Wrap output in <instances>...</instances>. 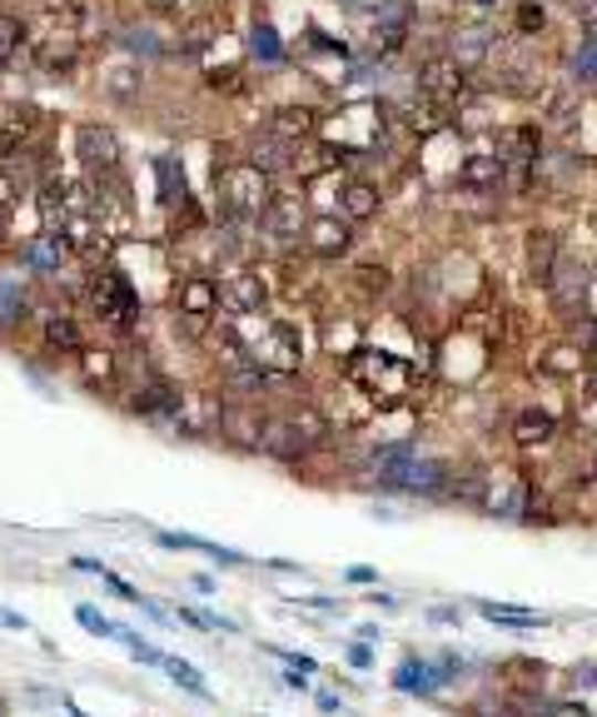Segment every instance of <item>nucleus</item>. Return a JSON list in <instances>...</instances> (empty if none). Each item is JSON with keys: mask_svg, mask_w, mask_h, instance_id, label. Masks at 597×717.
<instances>
[{"mask_svg": "<svg viewBox=\"0 0 597 717\" xmlns=\"http://www.w3.org/2000/svg\"><path fill=\"white\" fill-rule=\"evenodd\" d=\"M214 199L219 219H259L264 205L274 199V175L254 169L249 159H214Z\"/></svg>", "mask_w": 597, "mask_h": 717, "instance_id": "f257e3e1", "label": "nucleus"}, {"mask_svg": "<svg viewBox=\"0 0 597 717\" xmlns=\"http://www.w3.org/2000/svg\"><path fill=\"white\" fill-rule=\"evenodd\" d=\"M80 299H85V309L100 319V324L119 329V334H129V329H135V319H139V289L129 284L125 269H115V264L90 269Z\"/></svg>", "mask_w": 597, "mask_h": 717, "instance_id": "f03ea898", "label": "nucleus"}, {"mask_svg": "<svg viewBox=\"0 0 597 717\" xmlns=\"http://www.w3.org/2000/svg\"><path fill=\"white\" fill-rule=\"evenodd\" d=\"M543 145H547V129L537 125V119H513V125L498 129V159H503V169H507L503 185L513 189V195H533V185H543V179H537Z\"/></svg>", "mask_w": 597, "mask_h": 717, "instance_id": "7ed1b4c3", "label": "nucleus"}, {"mask_svg": "<svg viewBox=\"0 0 597 717\" xmlns=\"http://www.w3.org/2000/svg\"><path fill=\"white\" fill-rule=\"evenodd\" d=\"M85 50V35H80V6H70L65 15H50V25L30 40V60H35L40 75H70Z\"/></svg>", "mask_w": 597, "mask_h": 717, "instance_id": "20e7f679", "label": "nucleus"}, {"mask_svg": "<svg viewBox=\"0 0 597 717\" xmlns=\"http://www.w3.org/2000/svg\"><path fill=\"white\" fill-rule=\"evenodd\" d=\"M413 90L433 100L438 110H458L468 95H473V75H468V70L458 65V60L448 55V50H438V55H428L423 65H418Z\"/></svg>", "mask_w": 597, "mask_h": 717, "instance_id": "39448f33", "label": "nucleus"}, {"mask_svg": "<svg viewBox=\"0 0 597 717\" xmlns=\"http://www.w3.org/2000/svg\"><path fill=\"white\" fill-rule=\"evenodd\" d=\"M75 159L90 179L115 175L119 159H125V145H119L115 125H105V119H80L75 125Z\"/></svg>", "mask_w": 597, "mask_h": 717, "instance_id": "423d86ee", "label": "nucleus"}, {"mask_svg": "<svg viewBox=\"0 0 597 717\" xmlns=\"http://www.w3.org/2000/svg\"><path fill=\"white\" fill-rule=\"evenodd\" d=\"M304 225H308V199L298 189H274L264 215L254 219V229L269 235L274 245H304Z\"/></svg>", "mask_w": 597, "mask_h": 717, "instance_id": "0eeeda50", "label": "nucleus"}, {"mask_svg": "<svg viewBox=\"0 0 597 717\" xmlns=\"http://www.w3.org/2000/svg\"><path fill=\"white\" fill-rule=\"evenodd\" d=\"M413 6L408 0H384V6L374 10V35H368V50H374L378 60H394L408 50V40H413Z\"/></svg>", "mask_w": 597, "mask_h": 717, "instance_id": "6e6552de", "label": "nucleus"}, {"mask_svg": "<svg viewBox=\"0 0 597 717\" xmlns=\"http://www.w3.org/2000/svg\"><path fill=\"white\" fill-rule=\"evenodd\" d=\"M354 239H358V225L354 219H344L338 209L308 215V225H304V249L314 259H348L354 254Z\"/></svg>", "mask_w": 597, "mask_h": 717, "instance_id": "1a4fd4ad", "label": "nucleus"}, {"mask_svg": "<svg viewBox=\"0 0 597 717\" xmlns=\"http://www.w3.org/2000/svg\"><path fill=\"white\" fill-rule=\"evenodd\" d=\"M587 294H593V269L577 264V259H557L553 279H547V299H553V309L573 324V319L587 314Z\"/></svg>", "mask_w": 597, "mask_h": 717, "instance_id": "9d476101", "label": "nucleus"}, {"mask_svg": "<svg viewBox=\"0 0 597 717\" xmlns=\"http://www.w3.org/2000/svg\"><path fill=\"white\" fill-rule=\"evenodd\" d=\"M249 358L264 368H279V374H289V368L304 364V334H298V324H289V319H269L264 339L259 344H249Z\"/></svg>", "mask_w": 597, "mask_h": 717, "instance_id": "9b49d317", "label": "nucleus"}, {"mask_svg": "<svg viewBox=\"0 0 597 717\" xmlns=\"http://www.w3.org/2000/svg\"><path fill=\"white\" fill-rule=\"evenodd\" d=\"M70 259H75V249H70V239H65V229H60V225L35 229V235L20 245V264H25V274H35V279L60 274Z\"/></svg>", "mask_w": 597, "mask_h": 717, "instance_id": "f8f14e48", "label": "nucleus"}, {"mask_svg": "<svg viewBox=\"0 0 597 717\" xmlns=\"http://www.w3.org/2000/svg\"><path fill=\"white\" fill-rule=\"evenodd\" d=\"M269 304V279L259 274V269H249V264H239V269H229L224 279H219V309L224 314H259V309Z\"/></svg>", "mask_w": 597, "mask_h": 717, "instance_id": "ddd939ff", "label": "nucleus"}, {"mask_svg": "<svg viewBox=\"0 0 597 717\" xmlns=\"http://www.w3.org/2000/svg\"><path fill=\"white\" fill-rule=\"evenodd\" d=\"M264 129H274L279 139H289V145L304 149V145H314L318 129H324V110L308 105V100H284V105L269 110Z\"/></svg>", "mask_w": 597, "mask_h": 717, "instance_id": "4468645a", "label": "nucleus"}, {"mask_svg": "<svg viewBox=\"0 0 597 717\" xmlns=\"http://www.w3.org/2000/svg\"><path fill=\"white\" fill-rule=\"evenodd\" d=\"M95 85H100V95L115 100V105H135V100L145 95V60H135L129 50H119V55H109L105 65H100Z\"/></svg>", "mask_w": 597, "mask_h": 717, "instance_id": "2eb2a0df", "label": "nucleus"}, {"mask_svg": "<svg viewBox=\"0 0 597 717\" xmlns=\"http://www.w3.org/2000/svg\"><path fill=\"white\" fill-rule=\"evenodd\" d=\"M224 35V10H195V15H185L179 20V30H175V55L179 60H199V55H209V45Z\"/></svg>", "mask_w": 597, "mask_h": 717, "instance_id": "dca6fc26", "label": "nucleus"}, {"mask_svg": "<svg viewBox=\"0 0 597 717\" xmlns=\"http://www.w3.org/2000/svg\"><path fill=\"white\" fill-rule=\"evenodd\" d=\"M458 189H468V195H498L507 179L503 159H498V149H473V155L458 159Z\"/></svg>", "mask_w": 597, "mask_h": 717, "instance_id": "f3484780", "label": "nucleus"}, {"mask_svg": "<svg viewBox=\"0 0 597 717\" xmlns=\"http://www.w3.org/2000/svg\"><path fill=\"white\" fill-rule=\"evenodd\" d=\"M35 129H40V115L30 105H10L6 115H0V165H15L20 155H25L30 145H35Z\"/></svg>", "mask_w": 597, "mask_h": 717, "instance_id": "a211bd4d", "label": "nucleus"}, {"mask_svg": "<svg viewBox=\"0 0 597 717\" xmlns=\"http://www.w3.org/2000/svg\"><path fill=\"white\" fill-rule=\"evenodd\" d=\"M308 438L298 434V424L289 414H274V418H264V428H259V454H269V458H284V464H298V458L308 454Z\"/></svg>", "mask_w": 597, "mask_h": 717, "instance_id": "6ab92c4d", "label": "nucleus"}, {"mask_svg": "<svg viewBox=\"0 0 597 717\" xmlns=\"http://www.w3.org/2000/svg\"><path fill=\"white\" fill-rule=\"evenodd\" d=\"M179 404H185V394H179L175 384H165V378H145L139 388H129L125 408L135 418H179Z\"/></svg>", "mask_w": 597, "mask_h": 717, "instance_id": "aec40b11", "label": "nucleus"}, {"mask_svg": "<svg viewBox=\"0 0 597 717\" xmlns=\"http://www.w3.org/2000/svg\"><path fill=\"white\" fill-rule=\"evenodd\" d=\"M244 159L254 169H264V175H284V169H298V145L279 139L274 129H254L244 145Z\"/></svg>", "mask_w": 597, "mask_h": 717, "instance_id": "412c9836", "label": "nucleus"}, {"mask_svg": "<svg viewBox=\"0 0 597 717\" xmlns=\"http://www.w3.org/2000/svg\"><path fill=\"white\" fill-rule=\"evenodd\" d=\"M40 344H45V354L70 358L85 349V329H80V319L70 309H50V314H40Z\"/></svg>", "mask_w": 597, "mask_h": 717, "instance_id": "4be33fe9", "label": "nucleus"}, {"mask_svg": "<svg viewBox=\"0 0 597 717\" xmlns=\"http://www.w3.org/2000/svg\"><path fill=\"white\" fill-rule=\"evenodd\" d=\"M175 314L214 319V314H219V279H209V274H185V279L175 284Z\"/></svg>", "mask_w": 597, "mask_h": 717, "instance_id": "5701e85b", "label": "nucleus"}, {"mask_svg": "<svg viewBox=\"0 0 597 717\" xmlns=\"http://www.w3.org/2000/svg\"><path fill=\"white\" fill-rule=\"evenodd\" d=\"M448 55H453L468 75H473V70H483L488 55H493V30H488V25H453V30H448Z\"/></svg>", "mask_w": 597, "mask_h": 717, "instance_id": "b1692460", "label": "nucleus"}, {"mask_svg": "<svg viewBox=\"0 0 597 717\" xmlns=\"http://www.w3.org/2000/svg\"><path fill=\"white\" fill-rule=\"evenodd\" d=\"M443 683H453V677L443 673V663H428V657H413L408 653L404 663L394 667V687L398 693H418V697H433Z\"/></svg>", "mask_w": 597, "mask_h": 717, "instance_id": "393cba45", "label": "nucleus"}, {"mask_svg": "<svg viewBox=\"0 0 597 717\" xmlns=\"http://www.w3.org/2000/svg\"><path fill=\"white\" fill-rule=\"evenodd\" d=\"M557 259H563V239H557L553 229H527V284L547 289Z\"/></svg>", "mask_w": 597, "mask_h": 717, "instance_id": "a878e982", "label": "nucleus"}, {"mask_svg": "<svg viewBox=\"0 0 597 717\" xmlns=\"http://www.w3.org/2000/svg\"><path fill=\"white\" fill-rule=\"evenodd\" d=\"M338 215L354 219V225L378 219V215H384V189H378L374 179H348V185L338 189Z\"/></svg>", "mask_w": 597, "mask_h": 717, "instance_id": "bb28decb", "label": "nucleus"}, {"mask_svg": "<svg viewBox=\"0 0 597 717\" xmlns=\"http://www.w3.org/2000/svg\"><path fill=\"white\" fill-rule=\"evenodd\" d=\"M259 428H264V418H259L254 404L219 408V434H224L234 448H259Z\"/></svg>", "mask_w": 597, "mask_h": 717, "instance_id": "cd10ccee", "label": "nucleus"}, {"mask_svg": "<svg viewBox=\"0 0 597 717\" xmlns=\"http://www.w3.org/2000/svg\"><path fill=\"white\" fill-rule=\"evenodd\" d=\"M567 85L583 90V95H597V35H583L567 55Z\"/></svg>", "mask_w": 597, "mask_h": 717, "instance_id": "c85d7f7f", "label": "nucleus"}, {"mask_svg": "<svg viewBox=\"0 0 597 717\" xmlns=\"http://www.w3.org/2000/svg\"><path fill=\"white\" fill-rule=\"evenodd\" d=\"M249 55H254L259 65H284L289 60L284 35L274 30V20L269 15H254V25H249Z\"/></svg>", "mask_w": 597, "mask_h": 717, "instance_id": "c756f323", "label": "nucleus"}, {"mask_svg": "<svg viewBox=\"0 0 597 717\" xmlns=\"http://www.w3.org/2000/svg\"><path fill=\"white\" fill-rule=\"evenodd\" d=\"M557 438V424L553 414H543V408H523V414L513 418V444L517 448H547Z\"/></svg>", "mask_w": 597, "mask_h": 717, "instance_id": "7c9ffc66", "label": "nucleus"}, {"mask_svg": "<svg viewBox=\"0 0 597 717\" xmlns=\"http://www.w3.org/2000/svg\"><path fill=\"white\" fill-rule=\"evenodd\" d=\"M25 309H30V284L20 274H0V334H10L25 319Z\"/></svg>", "mask_w": 597, "mask_h": 717, "instance_id": "2f4dec72", "label": "nucleus"}, {"mask_svg": "<svg viewBox=\"0 0 597 717\" xmlns=\"http://www.w3.org/2000/svg\"><path fill=\"white\" fill-rule=\"evenodd\" d=\"M155 538H159V548H179V553H209V558H219V563H249V558L234 553V548H219V543L195 538V533H155Z\"/></svg>", "mask_w": 597, "mask_h": 717, "instance_id": "473e14b6", "label": "nucleus"}, {"mask_svg": "<svg viewBox=\"0 0 597 717\" xmlns=\"http://www.w3.org/2000/svg\"><path fill=\"white\" fill-rule=\"evenodd\" d=\"M30 30H25V20L15 15V10H0V75H6L10 65H15V55H20V45H30Z\"/></svg>", "mask_w": 597, "mask_h": 717, "instance_id": "72a5a7b5", "label": "nucleus"}, {"mask_svg": "<svg viewBox=\"0 0 597 717\" xmlns=\"http://www.w3.org/2000/svg\"><path fill=\"white\" fill-rule=\"evenodd\" d=\"M478 613L488 617V623H503V627H543L547 617L533 613V607H507V603H488V598H478Z\"/></svg>", "mask_w": 597, "mask_h": 717, "instance_id": "f704fd0d", "label": "nucleus"}, {"mask_svg": "<svg viewBox=\"0 0 597 717\" xmlns=\"http://www.w3.org/2000/svg\"><path fill=\"white\" fill-rule=\"evenodd\" d=\"M155 175H159V205H179L189 195L185 189V165L175 155H159L155 159Z\"/></svg>", "mask_w": 597, "mask_h": 717, "instance_id": "c9c22d12", "label": "nucleus"}, {"mask_svg": "<svg viewBox=\"0 0 597 717\" xmlns=\"http://www.w3.org/2000/svg\"><path fill=\"white\" fill-rule=\"evenodd\" d=\"M583 358H587L583 349H577L573 339H563V344L547 349L543 364H537V368H543V374H553V378H567V374H577V368H583Z\"/></svg>", "mask_w": 597, "mask_h": 717, "instance_id": "e433bc0d", "label": "nucleus"}, {"mask_svg": "<svg viewBox=\"0 0 597 717\" xmlns=\"http://www.w3.org/2000/svg\"><path fill=\"white\" fill-rule=\"evenodd\" d=\"M80 378H85V384L90 388H95V384H109V378H115V354H109V349H80Z\"/></svg>", "mask_w": 597, "mask_h": 717, "instance_id": "4c0bfd02", "label": "nucleus"}, {"mask_svg": "<svg viewBox=\"0 0 597 717\" xmlns=\"http://www.w3.org/2000/svg\"><path fill=\"white\" fill-rule=\"evenodd\" d=\"M513 30L523 40L543 35V30H547V6H543V0H517V6H513Z\"/></svg>", "mask_w": 597, "mask_h": 717, "instance_id": "58836bf2", "label": "nucleus"}, {"mask_svg": "<svg viewBox=\"0 0 597 717\" xmlns=\"http://www.w3.org/2000/svg\"><path fill=\"white\" fill-rule=\"evenodd\" d=\"M125 50H129V55H135V60H155V55H169V45H165V40H159L155 35V30H125Z\"/></svg>", "mask_w": 597, "mask_h": 717, "instance_id": "ea45409f", "label": "nucleus"}, {"mask_svg": "<svg viewBox=\"0 0 597 717\" xmlns=\"http://www.w3.org/2000/svg\"><path fill=\"white\" fill-rule=\"evenodd\" d=\"M159 667H165V673L175 677V683L185 687V693L209 697V687H205V677H199V667H195V663H185V657H165V663H159Z\"/></svg>", "mask_w": 597, "mask_h": 717, "instance_id": "a19ab883", "label": "nucleus"}, {"mask_svg": "<svg viewBox=\"0 0 597 717\" xmlns=\"http://www.w3.org/2000/svg\"><path fill=\"white\" fill-rule=\"evenodd\" d=\"M205 85L214 90V95H239V90H244V70H239V65L205 70Z\"/></svg>", "mask_w": 597, "mask_h": 717, "instance_id": "79ce46f5", "label": "nucleus"}, {"mask_svg": "<svg viewBox=\"0 0 597 717\" xmlns=\"http://www.w3.org/2000/svg\"><path fill=\"white\" fill-rule=\"evenodd\" d=\"M75 617H80V627H90L95 637H119V623H115V617H105L100 607L80 603V607H75Z\"/></svg>", "mask_w": 597, "mask_h": 717, "instance_id": "37998d69", "label": "nucleus"}, {"mask_svg": "<svg viewBox=\"0 0 597 717\" xmlns=\"http://www.w3.org/2000/svg\"><path fill=\"white\" fill-rule=\"evenodd\" d=\"M119 643H125V647H129V653H135V657H139V663H165V653H159V647H149V643H145V637H139V633H135V627H119Z\"/></svg>", "mask_w": 597, "mask_h": 717, "instance_id": "c03bdc74", "label": "nucleus"}, {"mask_svg": "<svg viewBox=\"0 0 597 717\" xmlns=\"http://www.w3.org/2000/svg\"><path fill=\"white\" fill-rule=\"evenodd\" d=\"M358 289H364V294H384L388 289V264H358Z\"/></svg>", "mask_w": 597, "mask_h": 717, "instance_id": "a18cd8bd", "label": "nucleus"}, {"mask_svg": "<svg viewBox=\"0 0 597 717\" xmlns=\"http://www.w3.org/2000/svg\"><path fill=\"white\" fill-rule=\"evenodd\" d=\"M264 653H274L279 663H289V667H298V673H304V677H314V673H318V663H314V657H308V653H294V647H264Z\"/></svg>", "mask_w": 597, "mask_h": 717, "instance_id": "49530a36", "label": "nucleus"}, {"mask_svg": "<svg viewBox=\"0 0 597 717\" xmlns=\"http://www.w3.org/2000/svg\"><path fill=\"white\" fill-rule=\"evenodd\" d=\"M308 50H324V55H348V45H344V40L324 35V30H318V25H308Z\"/></svg>", "mask_w": 597, "mask_h": 717, "instance_id": "de8ad7c7", "label": "nucleus"}, {"mask_svg": "<svg viewBox=\"0 0 597 717\" xmlns=\"http://www.w3.org/2000/svg\"><path fill=\"white\" fill-rule=\"evenodd\" d=\"M100 583H105L109 593L119 598V603H135V598H139V588H135V583H125V578H119V573H109V568H105V573H100Z\"/></svg>", "mask_w": 597, "mask_h": 717, "instance_id": "09e8293b", "label": "nucleus"}, {"mask_svg": "<svg viewBox=\"0 0 597 717\" xmlns=\"http://www.w3.org/2000/svg\"><path fill=\"white\" fill-rule=\"evenodd\" d=\"M577 10V25H583V35H597V0H573Z\"/></svg>", "mask_w": 597, "mask_h": 717, "instance_id": "8fccbe9b", "label": "nucleus"}, {"mask_svg": "<svg viewBox=\"0 0 597 717\" xmlns=\"http://www.w3.org/2000/svg\"><path fill=\"white\" fill-rule=\"evenodd\" d=\"M348 663H354V667H374V643H348Z\"/></svg>", "mask_w": 597, "mask_h": 717, "instance_id": "3c124183", "label": "nucleus"}, {"mask_svg": "<svg viewBox=\"0 0 597 717\" xmlns=\"http://www.w3.org/2000/svg\"><path fill=\"white\" fill-rule=\"evenodd\" d=\"M553 717H593L583 703H553Z\"/></svg>", "mask_w": 597, "mask_h": 717, "instance_id": "603ef678", "label": "nucleus"}, {"mask_svg": "<svg viewBox=\"0 0 597 717\" xmlns=\"http://www.w3.org/2000/svg\"><path fill=\"white\" fill-rule=\"evenodd\" d=\"M573 677H577V683H593V687H597V663H577Z\"/></svg>", "mask_w": 597, "mask_h": 717, "instance_id": "864d4df0", "label": "nucleus"}, {"mask_svg": "<svg viewBox=\"0 0 597 717\" xmlns=\"http://www.w3.org/2000/svg\"><path fill=\"white\" fill-rule=\"evenodd\" d=\"M70 568H80V573H105V563H95V558H70Z\"/></svg>", "mask_w": 597, "mask_h": 717, "instance_id": "5fc2aeb1", "label": "nucleus"}, {"mask_svg": "<svg viewBox=\"0 0 597 717\" xmlns=\"http://www.w3.org/2000/svg\"><path fill=\"white\" fill-rule=\"evenodd\" d=\"M583 388H587V398H593V404H597V358H593V364H587V374H583Z\"/></svg>", "mask_w": 597, "mask_h": 717, "instance_id": "6e6d98bb", "label": "nucleus"}, {"mask_svg": "<svg viewBox=\"0 0 597 717\" xmlns=\"http://www.w3.org/2000/svg\"><path fill=\"white\" fill-rule=\"evenodd\" d=\"M344 578H348V583H374V578H378V573H374V568H348V573H344Z\"/></svg>", "mask_w": 597, "mask_h": 717, "instance_id": "4d7b16f0", "label": "nucleus"}, {"mask_svg": "<svg viewBox=\"0 0 597 717\" xmlns=\"http://www.w3.org/2000/svg\"><path fill=\"white\" fill-rule=\"evenodd\" d=\"M264 563L274 568V573H304V568H298V563H289V558H264Z\"/></svg>", "mask_w": 597, "mask_h": 717, "instance_id": "13d9d810", "label": "nucleus"}, {"mask_svg": "<svg viewBox=\"0 0 597 717\" xmlns=\"http://www.w3.org/2000/svg\"><path fill=\"white\" fill-rule=\"evenodd\" d=\"M149 10H155V15H165V10H179V0H145Z\"/></svg>", "mask_w": 597, "mask_h": 717, "instance_id": "bf43d9fd", "label": "nucleus"}, {"mask_svg": "<svg viewBox=\"0 0 597 717\" xmlns=\"http://www.w3.org/2000/svg\"><path fill=\"white\" fill-rule=\"evenodd\" d=\"M0 717H10V703H6V697H0Z\"/></svg>", "mask_w": 597, "mask_h": 717, "instance_id": "052dcab7", "label": "nucleus"}, {"mask_svg": "<svg viewBox=\"0 0 597 717\" xmlns=\"http://www.w3.org/2000/svg\"><path fill=\"white\" fill-rule=\"evenodd\" d=\"M473 6H493V0H473Z\"/></svg>", "mask_w": 597, "mask_h": 717, "instance_id": "680f3d73", "label": "nucleus"}]
</instances>
